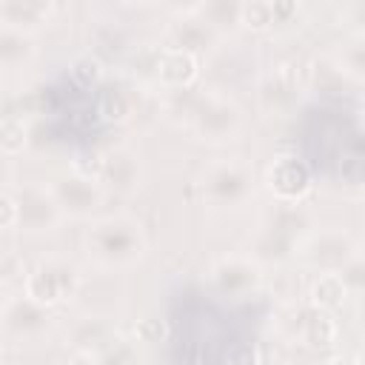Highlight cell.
<instances>
[{
  "mask_svg": "<svg viewBox=\"0 0 365 365\" xmlns=\"http://www.w3.org/2000/svg\"><path fill=\"white\" fill-rule=\"evenodd\" d=\"M114 342H117L114 322L108 317H103V314H83L66 331V345H71L77 354L97 356L106 348H111Z\"/></svg>",
  "mask_w": 365,
  "mask_h": 365,
  "instance_id": "obj_15",
  "label": "cell"
},
{
  "mask_svg": "<svg viewBox=\"0 0 365 365\" xmlns=\"http://www.w3.org/2000/svg\"><path fill=\"white\" fill-rule=\"evenodd\" d=\"M217 37H220V31L214 26H208L197 14L194 6L191 9H182L171 20V26H168V46L171 48H182V51H188L194 57H200L202 51H208L217 43Z\"/></svg>",
  "mask_w": 365,
  "mask_h": 365,
  "instance_id": "obj_14",
  "label": "cell"
},
{
  "mask_svg": "<svg viewBox=\"0 0 365 365\" xmlns=\"http://www.w3.org/2000/svg\"><path fill=\"white\" fill-rule=\"evenodd\" d=\"M299 77H302V88L322 91V94L342 91V83H345L342 66L331 57H314L305 68H299Z\"/></svg>",
  "mask_w": 365,
  "mask_h": 365,
  "instance_id": "obj_19",
  "label": "cell"
},
{
  "mask_svg": "<svg viewBox=\"0 0 365 365\" xmlns=\"http://www.w3.org/2000/svg\"><path fill=\"white\" fill-rule=\"evenodd\" d=\"M143 225L128 214H111L91 222L86 234V254L100 268H128L145 254Z\"/></svg>",
  "mask_w": 365,
  "mask_h": 365,
  "instance_id": "obj_1",
  "label": "cell"
},
{
  "mask_svg": "<svg viewBox=\"0 0 365 365\" xmlns=\"http://www.w3.org/2000/svg\"><path fill=\"white\" fill-rule=\"evenodd\" d=\"M265 182L279 202H299L311 191V171L297 157H279L268 168Z\"/></svg>",
  "mask_w": 365,
  "mask_h": 365,
  "instance_id": "obj_16",
  "label": "cell"
},
{
  "mask_svg": "<svg viewBox=\"0 0 365 365\" xmlns=\"http://www.w3.org/2000/svg\"><path fill=\"white\" fill-rule=\"evenodd\" d=\"M80 271L66 257H43L23 279V294L46 308H57L68 302L80 291Z\"/></svg>",
  "mask_w": 365,
  "mask_h": 365,
  "instance_id": "obj_4",
  "label": "cell"
},
{
  "mask_svg": "<svg viewBox=\"0 0 365 365\" xmlns=\"http://www.w3.org/2000/svg\"><path fill=\"white\" fill-rule=\"evenodd\" d=\"M288 336L305 348H331L336 342V322L319 305H299L288 319Z\"/></svg>",
  "mask_w": 365,
  "mask_h": 365,
  "instance_id": "obj_13",
  "label": "cell"
},
{
  "mask_svg": "<svg viewBox=\"0 0 365 365\" xmlns=\"http://www.w3.org/2000/svg\"><path fill=\"white\" fill-rule=\"evenodd\" d=\"M356 365H365V345H362L359 354H356Z\"/></svg>",
  "mask_w": 365,
  "mask_h": 365,
  "instance_id": "obj_32",
  "label": "cell"
},
{
  "mask_svg": "<svg viewBox=\"0 0 365 365\" xmlns=\"http://www.w3.org/2000/svg\"><path fill=\"white\" fill-rule=\"evenodd\" d=\"M345 297H348V288L339 274H319L317 282L311 285V305H319L325 311L342 305Z\"/></svg>",
  "mask_w": 365,
  "mask_h": 365,
  "instance_id": "obj_22",
  "label": "cell"
},
{
  "mask_svg": "<svg viewBox=\"0 0 365 365\" xmlns=\"http://www.w3.org/2000/svg\"><path fill=\"white\" fill-rule=\"evenodd\" d=\"M362 128H365V111H362Z\"/></svg>",
  "mask_w": 365,
  "mask_h": 365,
  "instance_id": "obj_34",
  "label": "cell"
},
{
  "mask_svg": "<svg viewBox=\"0 0 365 365\" xmlns=\"http://www.w3.org/2000/svg\"><path fill=\"white\" fill-rule=\"evenodd\" d=\"M0 322H3V334L9 342H31L48 331L51 314L46 305L34 302L26 294H9L3 299Z\"/></svg>",
  "mask_w": 365,
  "mask_h": 365,
  "instance_id": "obj_8",
  "label": "cell"
},
{
  "mask_svg": "<svg viewBox=\"0 0 365 365\" xmlns=\"http://www.w3.org/2000/svg\"><path fill=\"white\" fill-rule=\"evenodd\" d=\"M34 54H37V46H34L31 34L0 26V63H3V68L26 66Z\"/></svg>",
  "mask_w": 365,
  "mask_h": 365,
  "instance_id": "obj_21",
  "label": "cell"
},
{
  "mask_svg": "<svg viewBox=\"0 0 365 365\" xmlns=\"http://www.w3.org/2000/svg\"><path fill=\"white\" fill-rule=\"evenodd\" d=\"M314 217L302 202H279L265 214L259 234L254 237L251 257L257 262H282L311 234Z\"/></svg>",
  "mask_w": 365,
  "mask_h": 365,
  "instance_id": "obj_2",
  "label": "cell"
},
{
  "mask_svg": "<svg viewBox=\"0 0 365 365\" xmlns=\"http://www.w3.org/2000/svg\"><path fill=\"white\" fill-rule=\"evenodd\" d=\"M299 254L308 268H314L319 274H339L359 254V248L348 231L322 228V231H311L299 242Z\"/></svg>",
  "mask_w": 365,
  "mask_h": 365,
  "instance_id": "obj_6",
  "label": "cell"
},
{
  "mask_svg": "<svg viewBox=\"0 0 365 365\" xmlns=\"http://www.w3.org/2000/svg\"><path fill=\"white\" fill-rule=\"evenodd\" d=\"M359 317H362V322H365V291H362V299H359Z\"/></svg>",
  "mask_w": 365,
  "mask_h": 365,
  "instance_id": "obj_31",
  "label": "cell"
},
{
  "mask_svg": "<svg viewBox=\"0 0 365 365\" xmlns=\"http://www.w3.org/2000/svg\"><path fill=\"white\" fill-rule=\"evenodd\" d=\"M297 3H274V14H277V23H282V20H288L291 14H297Z\"/></svg>",
  "mask_w": 365,
  "mask_h": 365,
  "instance_id": "obj_30",
  "label": "cell"
},
{
  "mask_svg": "<svg viewBox=\"0 0 365 365\" xmlns=\"http://www.w3.org/2000/svg\"><path fill=\"white\" fill-rule=\"evenodd\" d=\"M94 182H100L103 188H111L117 194H128L140 185L143 180V163L137 157V151L125 148V145H117L111 151H106L97 165H94Z\"/></svg>",
  "mask_w": 365,
  "mask_h": 365,
  "instance_id": "obj_10",
  "label": "cell"
},
{
  "mask_svg": "<svg viewBox=\"0 0 365 365\" xmlns=\"http://www.w3.org/2000/svg\"><path fill=\"white\" fill-rule=\"evenodd\" d=\"M202 200L214 208H237L254 194V171L240 157H222L202 168Z\"/></svg>",
  "mask_w": 365,
  "mask_h": 365,
  "instance_id": "obj_3",
  "label": "cell"
},
{
  "mask_svg": "<svg viewBox=\"0 0 365 365\" xmlns=\"http://www.w3.org/2000/svg\"><path fill=\"white\" fill-rule=\"evenodd\" d=\"M299 88H302V77H299V68L282 63L277 66L274 71H268L259 86H257V106L262 114L274 117V114H285L297 97H299Z\"/></svg>",
  "mask_w": 365,
  "mask_h": 365,
  "instance_id": "obj_11",
  "label": "cell"
},
{
  "mask_svg": "<svg viewBox=\"0 0 365 365\" xmlns=\"http://www.w3.org/2000/svg\"><path fill=\"white\" fill-rule=\"evenodd\" d=\"M188 128L202 140V143H211V145H225V143H234L242 131V111L234 100H228L225 94L214 91V88H205L202 91V100L188 123Z\"/></svg>",
  "mask_w": 365,
  "mask_h": 365,
  "instance_id": "obj_5",
  "label": "cell"
},
{
  "mask_svg": "<svg viewBox=\"0 0 365 365\" xmlns=\"http://www.w3.org/2000/svg\"><path fill=\"white\" fill-rule=\"evenodd\" d=\"M345 14H348L351 23L359 29V34H365V3H354V6H348Z\"/></svg>",
  "mask_w": 365,
  "mask_h": 365,
  "instance_id": "obj_29",
  "label": "cell"
},
{
  "mask_svg": "<svg viewBox=\"0 0 365 365\" xmlns=\"http://www.w3.org/2000/svg\"><path fill=\"white\" fill-rule=\"evenodd\" d=\"M54 14V3L46 0H3L0 3V26L34 34L37 29H43L48 23V17Z\"/></svg>",
  "mask_w": 365,
  "mask_h": 365,
  "instance_id": "obj_18",
  "label": "cell"
},
{
  "mask_svg": "<svg viewBox=\"0 0 365 365\" xmlns=\"http://www.w3.org/2000/svg\"><path fill=\"white\" fill-rule=\"evenodd\" d=\"M51 191L63 208V217L71 220H88L103 205V185L83 174L60 177L57 182H51Z\"/></svg>",
  "mask_w": 365,
  "mask_h": 365,
  "instance_id": "obj_12",
  "label": "cell"
},
{
  "mask_svg": "<svg viewBox=\"0 0 365 365\" xmlns=\"http://www.w3.org/2000/svg\"><path fill=\"white\" fill-rule=\"evenodd\" d=\"M200 74V60L182 48L165 46L154 60V77L163 86V91H182L191 88Z\"/></svg>",
  "mask_w": 365,
  "mask_h": 365,
  "instance_id": "obj_17",
  "label": "cell"
},
{
  "mask_svg": "<svg viewBox=\"0 0 365 365\" xmlns=\"http://www.w3.org/2000/svg\"><path fill=\"white\" fill-rule=\"evenodd\" d=\"M17 222H20L17 197H14V191L6 185V191H3V197H0V228H3V231H14Z\"/></svg>",
  "mask_w": 365,
  "mask_h": 365,
  "instance_id": "obj_28",
  "label": "cell"
},
{
  "mask_svg": "<svg viewBox=\"0 0 365 365\" xmlns=\"http://www.w3.org/2000/svg\"><path fill=\"white\" fill-rule=\"evenodd\" d=\"M339 277H342V282H345L348 291H365V254L359 251V254L339 271Z\"/></svg>",
  "mask_w": 365,
  "mask_h": 365,
  "instance_id": "obj_27",
  "label": "cell"
},
{
  "mask_svg": "<svg viewBox=\"0 0 365 365\" xmlns=\"http://www.w3.org/2000/svg\"><path fill=\"white\" fill-rule=\"evenodd\" d=\"M325 365H348V362H342V359H331V362H325Z\"/></svg>",
  "mask_w": 365,
  "mask_h": 365,
  "instance_id": "obj_33",
  "label": "cell"
},
{
  "mask_svg": "<svg viewBox=\"0 0 365 365\" xmlns=\"http://www.w3.org/2000/svg\"><path fill=\"white\" fill-rule=\"evenodd\" d=\"M194 9H197V14H200L208 26H214L217 31L240 26V17H242V3H228V0L200 3V6H194Z\"/></svg>",
  "mask_w": 365,
  "mask_h": 365,
  "instance_id": "obj_23",
  "label": "cell"
},
{
  "mask_svg": "<svg viewBox=\"0 0 365 365\" xmlns=\"http://www.w3.org/2000/svg\"><path fill=\"white\" fill-rule=\"evenodd\" d=\"M336 63L342 66V71L348 77H356V80H365V34H356L351 37L339 54H336Z\"/></svg>",
  "mask_w": 365,
  "mask_h": 365,
  "instance_id": "obj_25",
  "label": "cell"
},
{
  "mask_svg": "<svg viewBox=\"0 0 365 365\" xmlns=\"http://www.w3.org/2000/svg\"><path fill=\"white\" fill-rule=\"evenodd\" d=\"M94 111L106 123H125L134 117V91L123 83H111V86L100 88Z\"/></svg>",
  "mask_w": 365,
  "mask_h": 365,
  "instance_id": "obj_20",
  "label": "cell"
},
{
  "mask_svg": "<svg viewBox=\"0 0 365 365\" xmlns=\"http://www.w3.org/2000/svg\"><path fill=\"white\" fill-rule=\"evenodd\" d=\"M29 143V125L20 114H6L3 117V131H0V145L6 157H14L26 148Z\"/></svg>",
  "mask_w": 365,
  "mask_h": 365,
  "instance_id": "obj_24",
  "label": "cell"
},
{
  "mask_svg": "<svg viewBox=\"0 0 365 365\" xmlns=\"http://www.w3.org/2000/svg\"><path fill=\"white\" fill-rule=\"evenodd\" d=\"M211 285L217 288V294L222 297H248L257 291L259 279H262V271H259V262L254 257H242V254H231V257H220L214 265H211Z\"/></svg>",
  "mask_w": 365,
  "mask_h": 365,
  "instance_id": "obj_9",
  "label": "cell"
},
{
  "mask_svg": "<svg viewBox=\"0 0 365 365\" xmlns=\"http://www.w3.org/2000/svg\"><path fill=\"white\" fill-rule=\"evenodd\" d=\"M274 23H277L274 3H242L240 26L254 29V31H265V29H271Z\"/></svg>",
  "mask_w": 365,
  "mask_h": 365,
  "instance_id": "obj_26",
  "label": "cell"
},
{
  "mask_svg": "<svg viewBox=\"0 0 365 365\" xmlns=\"http://www.w3.org/2000/svg\"><path fill=\"white\" fill-rule=\"evenodd\" d=\"M17 197V208H20V222L17 228L23 234H48L63 222V208L51 191V185H40V182H23L20 188H11Z\"/></svg>",
  "mask_w": 365,
  "mask_h": 365,
  "instance_id": "obj_7",
  "label": "cell"
}]
</instances>
